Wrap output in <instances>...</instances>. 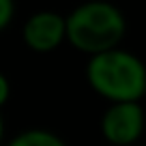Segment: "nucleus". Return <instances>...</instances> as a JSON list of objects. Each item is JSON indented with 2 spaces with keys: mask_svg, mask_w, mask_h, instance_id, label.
Masks as SVG:
<instances>
[{
  "mask_svg": "<svg viewBox=\"0 0 146 146\" xmlns=\"http://www.w3.org/2000/svg\"><path fill=\"white\" fill-rule=\"evenodd\" d=\"M64 28L69 43L75 50L97 56L118 47L127 24L125 15L114 5L103 0H90L73 9L69 17H64Z\"/></svg>",
  "mask_w": 146,
  "mask_h": 146,
  "instance_id": "1",
  "label": "nucleus"
},
{
  "mask_svg": "<svg viewBox=\"0 0 146 146\" xmlns=\"http://www.w3.org/2000/svg\"><path fill=\"white\" fill-rule=\"evenodd\" d=\"M86 78L97 95L112 103H129L144 97L146 67L137 56L125 50H110L90 56Z\"/></svg>",
  "mask_w": 146,
  "mask_h": 146,
  "instance_id": "2",
  "label": "nucleus"
},
{
  "mask_svg": "<svg viewBox=\"0 0 146 146\" xmlns=\"http://www.w3.org/2000/svg\"><path fill=\"white\" fill-rule=\"evenodd\" d=\"M144 131V110L137 101L112 103L101 118V133L110 144L129 146Z\"/></svg>",
  "mask_w": 146,
  "mask_h": 146,
  "instance_id": "3",
  "label": "nucleus"
},
{
  "mask_svg": "<svg viewBox=\"0 0 146 146\" xmlns=\"http://www.w3.org/2000/svg\"><path fill=\"white\" fill-rule=\"evenodd\" d=\"M24 43L36 54H47L54 52L60 43L67 39V28L64 17L54 11H39L30 15L24 24Z\"/></svg>",
  "mask_w": 146,
  "mask_h": 146,
  "instance_id": "4",
  "label": "nucleus"
},
{
  "mask_svg": "<svg viewBox=\"0 0 146 146\" xmlns=\"http://www.w3.org/2000/svg\"><path fill=\"white\" fill-rule=\"evenodd\" d=\"M9 146H67L62 137L45 129H28V131L15 135L9 142Z\"/></svg>",
  "mask_w": 146,
  "mask_h": 146,
  "instance_id": "5",
  "label": "nucleus"
},
{
  "mask_svg": "<svg viewBox=\"0 0 146 146\" xmlns=\"http://www.w3.org/2000/svg\"><path fill=\"white\" fill-rule=\"evenodd\" d=\"M15 13V2L13 0H0V30H5L11 24Z\"/></svg>",
  "mask_w": 146,
  "mask_h": 146,
  "instance_id": "6",
  "label": "nucleus"
},
{
  "mask_svg": "<svg viewBox=\"0 0 146 146\" xmlns=\"http://www.w3.org/2000/svg\"><path fill=\"white\" fill-rule=\"evenodd\" d=\"M9 95H11V84H9V80L0 73V108L9 101Z\"/></svg>",
  "mask_w": 146,
  "mask_h": 146,
  "instance_id": "7",
  "label": "nucleus"
},
{
  "mask_svg": "<svg viewBox=\"0 0 146 146\" xmlns=\"http://www.w3.org/2000/svg\"><path fill=\"white\" fill-rule=\"evenodd\" d=\"M2 135H5V123H2V116H0V142H2Z\"/></svg>",
  "mask_w": 146,
  "mask_h": 146,
  "instance_id": "8",
  "label": "nucleus"
},
{
  "mask_svg": "<svg viewBox=\"0 0 146 146\" xmlns=\"http://www.w3.org/2000/svg\"><path fill=\"white\" fill-rule=\"evenodd\" d=\"M144 97H146V88H144Z\"/></svg>",
  "mask_w": 146,
  "mask_h": 146,
  "instance_id": "9",
  "label": "nucleus"
}]
</instances>
